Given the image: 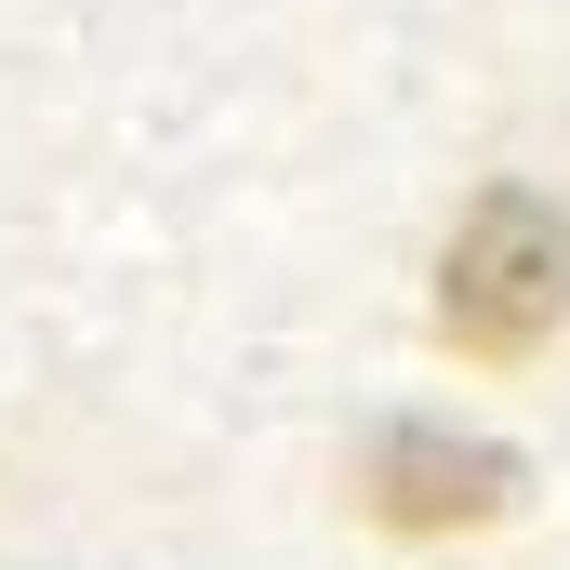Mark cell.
I'll return each instance as SVG.
<instances>
[{"mask_svg": "<svg viewBox=\"0 0 570 570\" xmlns=\"http://www.w3.org/2000/svg\"><path fill=\"white\" fill-rule=\"evenodd\" d=\"M570 318V213L531 186H478V213L438 253V332L464 358H531Z\"/></svg>", "mask_w": 570, "mask_h": 570, "instance_id": "obj_1", "label": "cell"}, {"mask_svg": "<svg viewBox=\"0 0 570 570\" xmlns=\"http://www.w3.org/2000/svg\"><path fill=\"white\" fill-rule=\"evenodd\" d=\"M358 491H372L385 531H491L518 504V451L451 438V425H385L372 464H358Z\"/></svg>", "mask_w": 570, "mask_h": 570, "instance_id": "obj_2", "label": "cell"}]
</instances>
